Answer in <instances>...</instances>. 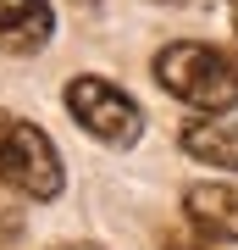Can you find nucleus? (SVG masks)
I'll return each instance as SVG.
<instances>
[{
	"instance_id": "8",
	"label": "nucleus",
	"mask_w": 238,
	"mask_h": 250,
	"mask_svg": "<svg viewBox=\"0 0 238 250\" xmlns=\"http://www.w3.org/2000/svg\"><path fill=\"white\" fill-rule=\"evenodd\" d=\"M227 17H233V28H238V0H227Z\"/></svg>"
},
{
	"instance_id": "7",
	"label": "nucleus",
	"mask_w": 238,
	"mask_h": 250,
	"mask_svg": "<svg viewBox=\"0 0 238 250\" xmlns=\"http://www.w3.org/2000/svg\"><path fill=\"white\" fill-rule=\"evenodd\" d=\"M166 250H216V239H205V233L188 223L183 233H172V239H166Z\"/></svg>"
},
{
	"instance_id": "10",
	"label": "nucleus",
	"mask_w": 238,
	"mask_h": 250,
	"mask_svg": "<svg viewBox=\"0 0 238 250\" xmlns=\"http://www.w3.org/2000/svg\"><path fill=\"white\" fill-rule=\"evenodd\" d=\"M161 6H172V0H161Z\"/></svg>"
},
{
	"instance_id": "4",
	"label": "nucleus",
	"mask_w": 238,
	"mask_h": 250,
	"mask_svg": "<svg viewBox=\"0 0 238 250\" xmlns=\"http://www.w3.org/2000/svg\"><path fill=\"white\" fill-rule=\"evenodd\" d=\"M183 217L205 239H238V184H194L183 195Z\"/></svg>"
},
{
	"instance_id": "5",
	"label": "nucleus",
	"mask_w": 238,
	"mask_h": 250,
	"mask_svg": "<svg viewBox=\"0 0 238 250\" xmlns=\"http://www.w3.org/2000/svg\"><path fill=\"white\" fill-rule=\"evenodd\" d=\"M55 34V11L50 0H0V50H44Z\"/></svg>"
},
{
	"instance_id": "6",
	"label": "nucleus",
	"mask_w": 238,
	"mask_h": 250,
	"mask_svg": "<svg viewBox=\"0 0 238 250\" xmlns=\"http://www.w3.org/2000/svg\"><path fill=\"white\" fill-rule=\"evenodd\" d=\"M177 145L183 156L205 161L216 172H238V123H216V117H200V123L177 128Z\"/></svg>"
},
{
	"instance_id": "3",
	"label": "nucleus",
	"mask_w": 238,
	"mask_h": 250,
	"mask_svg": "<svg viewBox=\"0 0 238 250\" xmlns=\"http://www.w3.org/2000/svg\"><path fill=\"white\" fill-rule=\"evenodd\" d=\"M67 111H72V123L83 128V134H94L100 145H128L144 134V111L133 106V100L116 89V83L106 78H94V72H78V78H67Z\"/></svg>"
},
{
	"instance_id": "2",
	"label": "nucleus",
	"mask_w": 238,
	"mask_h": 250,
	"mask_svg": "<svg viewBox=\"0 0 238 250\" xmlns=\"http://www.w3.org/2000/svg\"><path fill=\"white\" fill-rule=\"evenodd\" d=\"M0 184H11L28 200H55L61 195V156L39 123L0 111Z\"/></svg>"
},
{
	"instance_id": "1",
	"label": "nucleus",
	"mask_w": 238,
	"mask_h": 250,
	"mask_svg": "<svg viewBox=\"0 0 238 250\" xmlns=\"http://www.w3.org/2000/svg\"><path fill=\"white\" fill-rule=\"evenodd\" d=\"M155 83L205 117L238 111V56L205 39H172L155 56Z\"/></svg>"
},
{
	"instance_id": "9",
	"label": "nucleus",
	"mask_w": 238,
	"mask_h": 250,
	"mask_svg": "<svg viewBox=\"0 0 238 250\" xmlns=\"http://www.w3.org/2000/svg\"><path fill=\"white\" fill-rule=\"evenodd\" d=\"M55 250H94V245H55Z\"/></svg>"
}]
</instances>
